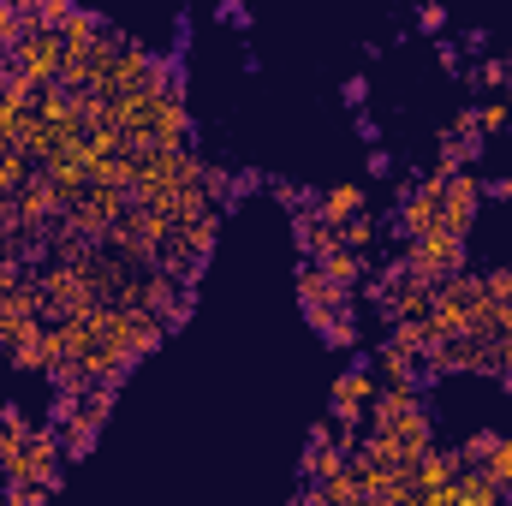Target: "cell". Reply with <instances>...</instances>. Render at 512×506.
Returning <instances> with one entry per match:
<instances>
[{"label": "cell", "mask_w": 512, "mask_h": 506, "mask_svg": "<svg viewBox=\"0 0 512 506\" xmlns=\"http://www.w3.org/2000/svg\"><path fill=\"white\" fill-rule=\"evenodd\" d=\"M376 304H382V316L399 328V322H429V310H435V286L417 274V268H405V262H393L382 274V286H376Z\"/></svg>", "instance_id": "6da1fadb"}, {"label": "cell", "mask_w": 512, "mask_h": 506, "mask_svg": "<svg viewBox=\"0 0 512 506\" xmlns=\"http://www.w3.org/2000/svg\"><path fill=\"white\" fill-rule=\"evenodd\" d=\"M6 60H12V72H24L36 90H48V84H60V66H66V42H60L54 30H30V36H18V42L6 48Z\"/></svg>", "instance_id": "7a4b0ae2"}, {"label": "cell", "mask_w": 512, "mask_h": 506, "mask_svg": "<svg viewBox=\"0 0 512 506\" xmlns=\"http://www.w3.org/2000/svg\"><path fill=\"white\" fill-rule=\"evenodd\" d=\"M405 268H417L429 286H441V280L465 274V239H453V233H429V239H417V245L405 251Z\"/></svg>", "instance_id": "3957f363"}, {"label": "cell", "mask_w": 512, "mask_h": 506, "mask_svg": "<svg viewBox=\"0 0 512 506\" xmlns=\"http://www.w3.org/2000/svg\"><path fill=\"white\" fill-rule=\"evenodd\" d=\"M435 191H441V233L465 239L471 221H477V197H483V185H477L471 173H435Z\"/></svg>", "instance_id": "277c9868"}, {"label": "cell", "mask_w": 512, "mask_h": 506, "mask_svg": "<svg viewBox=\"0 0 512 506\" xmlns=\"http://www.w3.org/2000/svg\"><path fill=\"white\" fill-rule=\"evenodd\" d=\"M399 227H405L411 245L429 239V233H441V191H435V179H423V185L405 191V203H399Z\"/></svg>", "instance_id": "5b68a950"}, {"label": "cell", "mask_w": 512, "mask_h": 506, "mask_svg": "<svg viewBox=\"0 0 512 506\" xmlns=\"http://www.w3.org/2000/svg\"><path fill=\"white\" fill-rule=\"evenodd\" d=\"M405 411H423V393H417L411 381H387V387H376V399H370V429L399 423Z\"/></svg>", "instance_id": "8992f818"}, {"label": "cell", "mask_w": 512, "mask_h": 506, "mask_svg": "<svg viewBox=\"0 0 512 506\" xmlns=\"http://www.w3.org/2000/svg\"><path fill=\"white\" fill-rule=\"evenodd\" d=\"M477 149H483V131H477L471 114H459L453 131H441V173H465V161H471Z\"/></svg>", "instance_id": "52a82bcc"}, {"label": "cell", "mask_w": 512, "mask_h": 506, "mask_svg": "<svg viewBox=\"0 0 512 506\" xmlns=\"http://www.w3.org/2000/svg\"><path fill=\"white\" fill-rule=\"evenodd\" d=\"M370 399H376V381L364 376V370H346V376L334 381V417H340V423L358 429V411H364Z\"/></svg>", "instance_id": "ba28073f"}, {"label": "cell", "mask_w": 512, "mask_h": 506, "mask_svg": "<svg viewBox=\"0 0 512 506\" xmlns=\"http://www.w3.org/2000/svg\"><path fill=\"white\" fill-rule=\"evenodd\" d=\"M298 471H304V489H322V483H334V477L346 471V453H340L334 441H310Z\"/></svg>", "instance_id": "9c48e42d"}, {"label": "cell", "mask_w": 512, "mask_h": 506, "mask_svg": "<svg viewBox=\"0 0 512 506\" xmlns=\"http://www.w3.org/2000/svg\"><path fill=\"white\" fill-rule=\"evenodd\" d=\"M316 215H322V221H334V227H346L352 215H364V191H358V185H334V191L316 203Z\"/></svg>", "instance_id": "30bf717a"}, {"label": "cell", "mask_w": 512, "mask_h": 506, "mask_svg": "<svg viewBox=\"0 0 512 506\" xmlns=\"http://www.w3.org/2000/svg\"><path fill=\"white\" fill-rule=\"evenodd\" d=\"M316 268H322V274H328V286H340V292H352V286L364 280V256H358V251H346V245H340L334 256H322Z\"/></svg>", "instance_id": "8fae6325"}, {"label": "cell", "mask_w": 512, "mask_h": 506, "mask_svg": "<svg viewBox=\"0 0 512 506\" xmlns=\"http://www.w3.org/2000/svg\"><path fill=\"white\" fill-rule=\"evenodd\" d=\"M30 179H36V167H30V161H24L18 149H6V155H0V197L12 203V197H18V191L30 185Z\"/></svg>", "instance_id": "7c38bea8"}, {"label": "cell", "mask_w": 512, "mask_h": 506, "mask_svg": "<svg viewBox=\"0 0 512 506\" xmlns=\"http://www.w3.org/2000/svg\"><path fill=\"white\" fill-rule=\"evenodd\" d=\"M340 245H346V251H370V245H376V227H370V215H352V221H346V227H340Z\"/></svg>", "instance_id": "4fadbf2b"}, {"label": "cell", "mask_w": 512, "mask_h": 506, "mask_svg": "<svg viewBox=\"0 0 512 506\" xmlns=\"http://www.w3.org/2000/svg\"><path fill=\"white\" fill-rule=\"evenodd\" d=\"M471 120H477L483 137H495V131L512 126V108H507V102H483V108H471Z\"/></svg>", "instance_id": "5bb4252c"}, {"label": "cell", "mask_w": 512, "mask_h": 506, "mask_svg": "<svg viewBox=\"0 0 512 506\" xmlns=\"http://www.w3.org/2000/svg\"><path fill=\"white\" fill-rule=\"evenodd\" d=\"M495 483H501V495H512V441H495V453H489V465H483Z\"/></svg>", "instance_id": "9a60e30c"}, {"label": "cell", "mask_w": 512, "mask_h": 506, "mask_svg": "<svg viewBox=\"0 0 512 506\" xmlns=\"http://www.w3.org/2000/svg\"><path fill=\"white\" fill-rule=\"evenodd\" d=\"M483 292H489V304H512V262L495 268V274H483Z\"/></svg>", "instance_id": "2e32d148"}, {"label": "cell", "mask_w": 512, "mask_h": 506, "mask_svg": "<svg viewBox=\"0 0 512 506\" xmlns=\"http://www.w3.org/2000/svg\"><path fill=\"white\" fill-rule=\"evenodd\" d=\"M477 84H489V90H512V66L507 60H483V66H477Z\"/></svg>", "instance_id": "e0dca14e"}, {"label": "cell", "mask_w": 512, "mask_h": 506, "mask_svg": "<svg viewBox=\"0 0 512 506\" xmlns=\"http://www.w3.org/2000/svg\"><path fill=\"white\" fill-rule=\"evenodd\" d=\"M24 36V18H18V6H0V48H12Z\"/></svg>", "instance_id": "ac0fdd59"}, {"label": "cell", "mask_w": 512, "mask_h": 506, "mask_svg": "<svg viewBox=\"0 0 512 506\" xmlns=\"http://www.w3.org/2000/svg\"><path fill=\"white\" fill-rule=\"evenodd\" d=\"M12 495V506H48V495L54 489H42V483H24V489H6Z\"/></svg>", "instance_id": "d6986e66"}, {"label": "cell", "mask_w": 512, "mask_h": 506, "mask_svg": "<svg viewBox=\"0 0 512 506\" xmlns=\"http://www.w3.org/2000/svg\"><path fill=\"white\" fill-rule=\"evenodd\" d=\"M489 191H495V197H512V179H501V185H489Z\"/></svg>", "instance_id": "ffe728a7"}, {"label": "cell", "mask_w": 512, "mask_h": 506, "mask_svg": "<svg viewBox=\"0 0 512 506\" xmlns=\"http://www.w3.org/2000/svg\"><path fill=\"white\" fill-rule=\"evenodd\" d=\"M6 72H12V60H6V48H0V84H6Z\"/></svg>", "instance_id": "44dd1931"}, {"label": "cell", "mask_w": 512, "mask_h": 506, "mask_svg": "<svg viewBox=\"0 0 512 506\" xmlns=\"http://www.w3.org/2000/svg\"><path fill=\"white\" fill-rule=\"evenodd\" d=\"M0 506H12V495H6V489H0Z\"/></svg>", "instance_id": "7402d4cb"}]
</instances>
